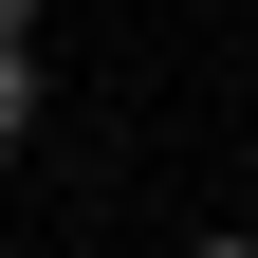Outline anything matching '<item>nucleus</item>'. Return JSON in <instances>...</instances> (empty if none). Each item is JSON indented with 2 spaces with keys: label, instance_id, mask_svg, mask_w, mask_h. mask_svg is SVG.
<instances>
[{
  "label": "nucleus",
  "instance_id": "nucleus-1",
  "mask_svg": "<svg viewBox=\"0 0 258 258\" xmlns=\"http://www.w3.org/2000/svg\"><path fill=\"white\" fill-rule=\"evenodd\" d=\"M37 111H55V55H37V37H0V166L37 148Z\"/></svg>",
  "mask_w": 258,
  "mask_h": 258
},
{
  "label": "nucleus",
  "instance_id": "nucleus-2",
  "mask_svg": "<svg viewBox=\"0 0 258 258\" xmlns=\"http://www.w3.org/2000/svg\"><path fill=\"white\" fill-rule=\"evenodd\" d=\"M37 19H55V0H0V37H37Z\"/></svg>",
  "mask_w": 258,
  "mask_h": 258
},
{
  "label": "nucleus",
  "instance_id": "nucleus-3",
  "mask_svg": "<svg viewBox=\"0 0 258 258\" xmlns=\"http://www.w3.org/2000/svg\"><path fill=\"white\" fill-rule=\"evenodd\" d=\"M184 258H258V240H240V221H221V240H184Z\"/></svg>",
  "mask_w": 258,
  "mask_h": 258
}]
</instances>
